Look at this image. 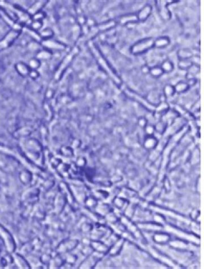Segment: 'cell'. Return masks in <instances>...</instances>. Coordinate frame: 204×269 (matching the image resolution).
Returning a JSON list of instances; mask_svg holds the SVG:
<instances>
[{"label":"cell","mask_w":204,"mask_h":269,"mask_svg":"<svg viewBox=\"0 0 204 269\" xmlns=\"http://www.w3.org/2000/svg\"><path fill=\"white\" fill-rule=\"evenodd\" d=\"M19 35V32L13 30L9 32L2 40L0 41V52L9 47Z\"/></svg>","instance_id":"6da1fadb"}]
</instances>
